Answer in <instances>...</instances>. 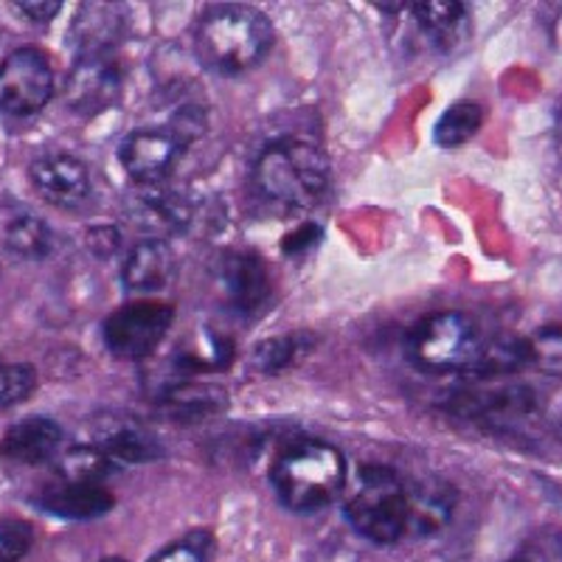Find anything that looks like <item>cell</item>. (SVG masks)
<instances>
[{
	"label": "cell",
	"instance_id": "484cf974",
	"mask_svg": "<svg viewBox=\"0 0 562 562\" xmlns=\"http://www.w3.org/2000/svg\"><path fill=\"white\" fill-rule=\"evenodd\" d=\"M481 124H484V108H481V104L456 102L450 104V108L441 113L439 122H436L434 138L439 147L456 149L473 138L481 130Z\"/></svg>",
	"mask_w": 562,
	"mask_h": 562
},
{
	"label": "cell",
	"instance_id": "f1b7e54d",
	"mask_svg": "<svg viewBox=\"0 0 562 562\" xmlns=\"http://www.w3.org/2000/svg\"><path fill=\"white\" fill-rule=\"evenodd\" d=\"M34 389H37V371L32 366L0 363V411L26 403Z\"/></svg>",
	"mask_w": 562,
	"mask_h": 562
},
{
	"label": "cell",
	"instance_id": "52a82bcc",
	"mask_svg": "<svg viewBox=\"0 0 562 562\" xmlns=\"http://www.w3.org/2000/svg\"><path fill=\"white\" fill-rule=\"evenodd\" d=\"M54 97V70L40 48H18L0 63V110L12 119L37 115Z\"/></svg>",
	"mask_w": 562,
	"mask_h": 562
},
{
	"label": "cell",
	"instance_id": "8d00e7d4",
	"mask_svg": "<svg viewBox=\"0 0 562 562\" xmlns=\"http://www.w3.org/2000/svg\"><path fill=\"white\" fill-rule=\"evenodd\" d=\"M557 430L562 434V408H560V414H557Z\"/></svg>",
	"mask_w": 562,
	"mask_h": 562
},
{
	"label": "cell",
	"instance_id": "ba28073f",
	"mask_svg": "<svg viewBox=\"0 0 562 562\" xmlns=\"http://www.w3.org/2000/svg\"><path fill=\"white\" fill-rule=\"evenodd\" d=\"M445 408L467 422H479L486 428H512L518 422L531 419L540 411L537 394L529 385L504 383L486 389H461L448 396Z\"/></svg>",
	"mask_w": 562,
	"mask_h": 562
},
{
	"label": "cell",
	"instance_id": "7c38bea8",
	"mask_svg": "<svg viewBox=\"0 0 562 562\" xmlns=\"http://www.w3.org/2000/svg\"><path fill=\"white\" fill-rule=\"evenodd\" d=\"M32 186L45 203L59 209H77L90 194V172L82 160L70 155H45L29 169Z\"/></svg>",
	"mask_w": 562,
	"mask_h": 562
},
{
	"label": "cell",
	"instance_id": "7402d4cb",
	"mask_svg": "<svg viewBox=\"0 0 562 562\" xmlns=\"http://www.w3.org/2000/svg\"><path fill=\"white\" fill-rule=\"evenodd\" d=\"M77 26H82V32H74L79 40V52H113L115 37L122 34V18L110 7H102V3H88V7L79 9L74 29Z\"/></svg>",
	"mask_w": 562,
	"mask_h": 562
},
{
	"label": "cell",
	"instance_id": "d6a6232c",
	"mask_svg": "<svg viewBox=\"0 0 562 562\" xmlns=\"http://www.w3.org/2000/svg\"><path fill=\"white\" fill-rule=\"evenodd\" d=\"M321 237H324L321 225L304 223L301 228H295L293 234H288V237L281 239V250H284V254H290V256H304L307 250H313L315 245L321 243Z\"/></svg>",
	"mask_w": 562,
	"mask_h": 562
},
{
	"label": "cell",
	"instance_id": "9a60e30c",
	"mask_svg": "<svg viewBox=\"0 0 562 562\" xmlns=\"http://www.w3.org/2000/svg\"><path fill=\"white\" fill-rule=\"evenodd\" d=\"M175 273V250L167 239L147 237L130 250L122 268L124 288L130 293H158Z\"/></svg>",
	"mask_w": 562,
	"mask_h": 562
},
{
	"label": "cell",
	"instance_id": "ffe728a7",
	"mask_svg": "<svg viewBox=\"0 0 562 562\" xmlns=\"http://www.w3.org/2000/svg\"><path fill=\"white\" fill-rule=\"evenodd\" d=\"M97 445L115 464H147V461H155L164 456L160 441L149 430L135 425V422L113 425V428L104 430Z\"/></svg>",
	"mask_w": 562,
	"mask_h": 562
},
{
	"label": "cell",
	"instance_id": "f546056e",
	"mask_svg": "<svg viewBox=\"0 0 562 562\" xmlns=\"http://www.w3.org/2000/svg\"><path fill=\"white\" fill-rule=\"evenodd\" d=\"M211 551H214V537L211 531L198 529L178 543L160 549L149 562H209Z\"/></svg>",
	"mask_w": 562,
	"mask_h": 562
},
{
	"label": "cell",
	"instance_id": "7a4b0ae2",
	"mask_svg": "<svg viewBox=\"0 0 562 562\" xmlns=\"http://www.w3.org/2000/svg\"><path fill=\"white\" fill-rule=\"evenodd\" d=\"M198 57L211 70L234 77L262 63L273 45V26L268 14L245 3L209 7L194 29Z\"/></svg>",
	"mask_w": 562,
	"mask_h": 562
},
{
	"label": "cell",
	"instance_id": "d590c367",
	"mask_svg": "<svg viewBox=\"0 0 562 562\" xmlns=\"http://www.w3.org/2000/svg\"><path fill=\"white\" fill-rule=\"evenodd\" d=\"M102 562H130V560H124V557H104Z\"/></svg>",
	"mask_w": 562,
	"mask_h": 562
},
{
	"label": "cell",
	"instance_id": "e0dca14e",
	"mask_svg": "<svg viewBox=\"0 0 562 562\" xmlns=\"http://www.w3.org/2000/svg\"><path fill=\"white\" fill-rule=\"evenodd\" d=\"M405 495H408V531L436 535L448 526L456 506L453 486L445 481H422L405 486Z\"/></svg>",
	"mask_w": 562,
	"mask_h": 562
},
{
	"label": "cell",
	"instance_id": "8fae6325",
	"mask_svg": "<svg viewBox=\"0 0 562 562\" xmlns=\"http://www.w3.org/2000/svg\"><path fill=\"white\" fill-rule=\"evenodd\" d=\"M220 281H223L225 299H228L231 307L239 315H248V318L262 315L273 299L268 268L259 256L248 254V250L225 254L223 265H220Z\"/></svg>",
	"mask_w": 562,
	"mask_h": 562
},
{
	"label": "cell",
	"instance_id": "5bb4252c",
	"mask_svg": "<svg viewBox=\"0 0 562 562\" xmlns=\"http://www.w3.org/2000/svg\"><path fill=\"white\" fill-rule=\"evenodd\" d=\"M40 509L65 520H93L113 509V492L104 484H77V481H59L45 486L37 495Z\"/></svg>",
	"mask_w": 562,
	"mask_h": 562
},
{
	"label": "cell",
	"instance_id": "4fadbf2b",
	"mask_svg": "<svg viewBox=\"0 0 562 562\" xmlns=\"http://www.w3.org/2000/svg\"><path fill=\"white\" fill-rule=\"evenodd\" d=\"M130 214L140 228L160 234V239L167 234H180L192 225L194 205L183 198V194L164 189V186H140V192L130 200Z\"/></svg>",
	"mask_w": 562,
	"mask_h": 562
},
{
	"label": "cell",
	"instance_id": "836d02e7",
	"mask_svg": "<svg viewBox=\"0 0 562 562\" xmlns=\"http://www.w3.org/2000/svg\"><path fill=\"white\" fill-rule=\"evenodd\" d=\"M14 7L26 14L29 20H34V23H48V20L57 18L63 3H59V0H40V3H34V0H18Z\"/></svg>",
	"mask_w": 562,
	"mask_h": 562
},
{
	"label": "cell",
	"instance_id": "1f68e13d",
	"mask_svg": "<svg viewBox=\"0 0 562 562\" xmlns=\"http://www.w3.org/2000/svg\"><path fill=\"white\" fill-rule=\"evenodd\" d=\"M85 243H88V250L97 259H110L115 250L122 248V231L115 225H93V228H88Z\"/></svg>",
	"mask_w": 562,
	"mask_h": 562
},
{
	"label": "cell",
	"instance_id": "8992f818",
	"mask_svg": "<svg viewBox=\"0 0 562 562\" xmlns=\"http://www.w3.org/2000/svg\"><path fill=\"white\" fill-rule=\"evenodd\" d=\"M172 321L175 307L169 301H133L108 315L102 326L104 344L115 358H149L167 338Z\"/></svg>",
	"mask_w": 562,
	"mask_h": 562
},
{
	"label": "cell",
	"instance_id": "4316f807",
	"mask_svg": "<svg viewBox=\"0 0 562 562\" xmlns=\"http://www.w3.org/2000/svg\"><path fill=\"white\" fill-rule=\"evenodd\" d=\"M315 344L313 335L307 333H295V335H281V338H270L262 340V344L254 349V369L268 371V374H276V371H284L288 366H293L295 360L310 351V346Z\"/></svg>",
	"mask_w": 562,
	"mask_h": 562
},
{
	"label": "cell",
	"instance_id": "44dd1931",
	"mask_svg": "<svg viewBox=\"0 0 562 562\" xmlns=\"http://www.w3.org/2000/svg\"><path fill=\"white\" fill-rule=\"evenodd\" d=\"M160 408L172 414L175 419H209V416H217L225 408V391L205 383H180L164 391Z\"/></svg>",
	"mask_w": 562,
	"mask_h": 562
},
{
	"label": "cell",
	"instance_id": "3957f363",
	"mask_svg": "<svg viewBox=\"0 0 562 562\" xmlns=\"http://www.w3.org/2000/svg\"><path fill=\"white\" fill-rule=\"evenodd\" d=\"M270 484L288 509L318 512L344 492L346 459L329 441H295L270 467Z\"/></svg>",
	"mask_w": 562,
	"mask_h": 562
},
{
	"label": "cell",
	"instance_id": "2e32d148",
	"mask_svg": "<svg viewBox=\"0 0 562 562\" xmlns=\"http://www.w3.org/2000/svg\"><path fill=\"white\" fill-rule=\"evenodd\" d=\"M63 441V428L48 416H29L14 422L0 439V456L18 464H43L57 453Z\"/></svg>",
	"mask_w": 562,
	"mask_h": 562
},
{
	"label": "cell",
	"instance_id": "83f0119b",
	"mask_svg": "<svg viewBox=\"0 0 562 562\" xmlns=\"http://www.w3.org/2000/svg\"><path fill=\"white\" fill-rule=\"evenodd\" d=\"M529 346V366L540 369L551 378H562V326L549 324L537 329L531 338H526Z\"/></svg>",
	"mask_w": 562,
	"mask_h": 562
},
{
	"label": "cell",
	"instance_id": "cb8c5ba5",
	"mask_svg": "<svg viewBox=\"0 0 562 562\" xmlns=\"http://www.w3.org/2000/svg\"><path fill=\"white\" fill-rule=\"evenodd\" d=\"M115 470H119V464L99 445H77L59 459V481L104 484V479L113 475Z\"/></svg>",
	"mask_w": 562,
	"mask_h": 562
},
{
	"label": "cell",
	"instance_id": "5b68a950",
	"mask_svg": "<svg viewBox=\"0 0 562 562\" xmlns=\"http://www.w3.org/2000/svg\"><path fill=\"white\" fill-rule=\"evenodd\" d=\"M484 338L464 313H434L422 318L408 335V358L430 374H464L479 358Z\"/></svg>",
	"mask_w": 562,
	"mask_h": 562
},
{
	"label": "cell",
	"instance_id": "4dcf8cb0",
	"mask_svg": "<svg viewBox=\"0 0 562 562\" xmlns=\"http://www.w3.org/2000/svg\"><path fill=\"white\" fill-rule=\"evenodd\" d=\"M34 529L20 518H0V562H20L32 551Z\"/></svg>",
	"mask_w": 562,
	"mask_h": 562
},
{
	"label": "cell",
	"instance_id": "30bf717a",
	"mask_svg": "<svg viewBox=\"0 0 562 562\" xmlns=\"http://www.w3.org/2000/svg\"><path fill=\"white\" fill-rule=\"evenodd\" d=\"M186 144L169 127L135 130L122 140L119 160L138 186H158L169 178L178 160L183 158Z\"/></svg>",
	"mask_w": 562,
	"mask_h": 562
},
{
	"label": "cell",
	"instance_id": "d6986e66",
	"mask_svg": "<svg viewBox=\"0 0 562 562\" xmlns=\"http://www.w3.org/2000/svg\"><path fill=\"white\" fill-rule=\"evenodd\" d=\"M526 366H529L526 338H495L484 340L479 358L464 371V378H470L473 383H492L495 378L515 374V371L526 369Z\"/></svg>",
	"mask_w": 562,
	"mask_h": 562
},
{
	"label": "cell",
	"instance_id": "ac0fdd59",
	"mask_svg": "<svg viewBox=\"0 0 562 562\" xmlns=\"http://www.w3.org/2000/svg\"><path fill=\"white\" fill-rule=\"evenodd\" d=\"M416 26L436 48H450L459 43L467 32V7L459 0H425L414 3Z\"/></svg>",
	"mask_w": 562,
	"mask_h": 562
},
{
	"label": "cell",
	"instance_id": "603a6c76",
	"mask_svg": "<svg viewBox=\"0 0 562 562\" xmlns=\"http://www.w3.org/2000/svg\"><path fill=\"white\" fill-rule=\"evenodd\" d=\"M231 360H234V340L220 333H200L192 344L180 346L175 363L183 374H194V371L225 369Z\"/></svg>",
	"mask_w": 562,
	"mask_h": 562
},
{
	"label": "cell",
	"instance_id": "9c48e42d",
	"mask_svg": "<svg viewBox=\"0 0 562 562\" xmlns=\"http://www.w3.org/2000/svg\"><path fill=\"white\" fill-rule=\"evenodd\" d=\"M124 74L113 52L79 54L65 82V99L79 115H99L122 99Z\"/></svg>",
	"mask_w": 562,
	"mask_h": 562
},
{
	"label": "cell",
	"instance_id": "6da1fadb",
	"mask_svg": "<svg viewBox=\"0 0 562 562\" xmlns=\"http://www.w3.org/2000/svg\"><path fill=\"white\" fill-rule=\"evenodd\" d=\"M254 192L281 214L310 211L329 192V158L304 138H279L254 164Z\"/></svg>",
	"mask_w": 562,
	"mask_h": 562
},
{
	"label": "cell",
	"instance_id": "d4e9b609",
	"mask_svg": "<svg viewBox=\"0 0 562 562\" xmlns=\"http://www.w3.org/2000/svg\"><path fill=\"white\" fill-rule=\"evenodd\" d=\"M3 245L20 259H45L54 250V231L34 214H20L3 231Z\"/></svg>",
	"mask_w": 562,
	"mask_h": 562
},
{
	"label": "cell",
	"instance_id": "e575fe53",
	"mask_svg": "<svg viewBox=\"0 0 562 562\" xmlns=\"http://www.w3.org/2000/svg\"><path fill=\"white\" fill-rule=\"evenodd\" d=\"M506 562H549V560L543 557V551L529 549V551H520L518 557H512V560H506Z\"/></svg>",
	"mask_w": 562,
	"mask_h": 562
},
{
	"label": "cell",
	"instance_id": "277c9868",
	"mask_svg": "<svg viewBox=\"0 0 562 562\" xmlns=\"http://www.w3.org/2000/svg\"><path fill=\"white\" fill-rule=\"evenodd\" d=\"M346 518L371 543H396L408 531V495L400 475L383 464L363 467L346 501Z\"/></svg>",
	"mask_w": 562,
	"mask_h": 562
}]
</instances>
